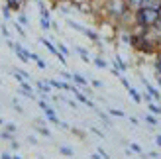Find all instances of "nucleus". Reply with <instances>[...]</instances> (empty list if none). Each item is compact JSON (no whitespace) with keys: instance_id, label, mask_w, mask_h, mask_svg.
<instances>
[{"instance_id":"nucleus-19","label":"nucleus","mask_w":161,"mask_h":159,"mask_svg":"<svg viewBox=\"0 0 161 159\" xmlns=\"http://www.w3.org/2000/svg\"><path fill=\"white\" fill-rule=\"evenodd\" d=\"M57 49H59L63 55H65V57H69V55H71V49H69L67 45H63V43H57Z\"/></svg>"},{"instance_id":"nucleus-20","label":"nucleus","mask_w":161,"mask_h":159,"mask_svg":"<svg viewBox=\"0 0 161 159\" xmlns=\"http://www.w3.org/2000/svg\"><path fill=\"white\" fill-rule=\"evenodd\" d=\"M36 130L42 134V136H45V138H51V132L47 130V128H43V126H36Z\"/></svg>"},{"instance_id":"nucleus-41","label":"nucleus","mask_w":161,"mask_h":159,"mask_svg":"<svg viewBox=\"0 0 161 159\" xmlns=\"http://www.w3.org/2000/svg\"><path fill=\"white\" fill-rule=\"evenodd\" d=\"M130 122H132V124H134V126H138V124H140V120H138V118H134V116H132V118H130Z\"/></svg>"},{"instance_id":"nucleus-28","label":"nucleus","mask_w":161,"mask_h":159,"mask_svg":"<svg viewBox=\"0 0 161 159\" xmlns=\"http://www.w3.org/2000/svg\"><path fill=\"white\" fill-rule=\"evenodd\" d=\"M59 75L63 79H67V81H73V73H67V71H59Z\"/></svg>"},{"instance_id":"nucleus-23","label":"nucleus","mask_w":161,"mask_h":159,"mask_svg":"<svg viewBox=\"0 0 161 159\" xmlns=\"http://www.w3.org/2000/svg\"><path fill=\"white\" fill-rule=\"evenodd\" d=\"M108 114H110V116H118V118H124V116H126L122 110H116V108H110V110H108Z\"/></svg>"},{"instance_id":"nucleus-17","label":"nucleus","mask_w":161,"mask_h":159,"mask_svg":"<svg viewBox=\"0 0 161 159\" xmlns=\"http://www.w3.org/2000/svg\"><path fill=\"white\" fill-rule=\"evenodd\" d=\"M6 4L10 6V10H20V8H22L20 0H6Z\"/></svg>"},{"instance_id":"nucleus-18","label":"nucleus","mask_w":161,"mask_h":159,"mask_svg":"<svg viewBox=\"0 0 161 159\" xmlns=\"http://www.w3.org/2000/svg\"><path fill=\"white\" fill-rule=\"evenodd\" d=\"M59 153H61V155H73L75 149L69 147V145H63V147H59Z\"/></svg>"},{"instance_id":"nucleus-27","label":"nucleus","mask_w":161,"mask_h":159,"mask_svg":"<svg viewBox=\"0 0 161 159\" xmlns=\"http://www.w3.org/2000/svg\"><path fill=\"white\" fill-rule=\"evenodd\" d=\"M36 65H37L39 69H42V71H43V69H47V63H45V61H43L42 57H37V61H36Z\"/></svg>"},{"instance_id":"nucleus-13","label":"nucleus","mask_w":161,"mask_h":159,"mask_svg":"<svg viewBox=\"0 0 161 159\" xmlns=\"http://www.w3.org/2000/svg\"><path fill=\"white\" fill-rule=\"evenodd\" d=\"M94 67L96 69H106L108 67V63H106V59H104V57H94Z\"/></svg>"},{"instance_id":"nucleus-24","label":"nucleus","mask_w":161,"mask_h":159,"mask_svg":"<svg viewBox=\"0 0 161 159\" xmlns=\"http://www.w3.org/2000/svg\"><path fill=\"white\" fill-rule=\"evenodd\" d=\"M126 2H128V6H130L132 10H136V8H140V2H142V0H126Z\"/></svg>"},{"instance_id":"nucleus-29","label":"nucleus","mask_w":161,"mask_h":159,"mask_svg":"<svg viewBox=\"0 0 161 159\" xmlns=\"http://www.w3.org/2000/svg\"><path fill=\"white\" fill-rule=\"evenodd\" d=\"M16 31H18V34H20L22 37H26V31H24V28H22V24H20V22L16 24Z\"/></svg>"},{"instance_id":"nucleus-7","label":"nucleus","mask_w":161,"mask_h":159,"mask_svg":"<svg viewBox=\"0 0 161 159\" xmlns=\"http://www.w3.org/2000/svg\"><path fill=\"white\" fill-rule=\"evenodd\" d=\"M142 83L146 85V89H147V92L151 94V96H153V100H159V98H161V94H159V90L155 89V86H151V85L146 81V79H142Z\"/></svg>"},{"instance_id":"nucleus-37","label":"nucleus","mask_w":161,"mask_h":159,"mask_svg":"<svg viewBox=\"0 0 161 159\" xmlns=\"http://www.w3.org/2000/svg\"><path fill=\"white\" fill-rule=\"evenodd\" d=\"M92 86L94 89H102V83L100 81H92Z\"/></svg>"},{"instance_id":"nucleus-31","label":"nucleus","mask_w":161,"mask_h":159,"mask_svg":"<svg viewBox=\"0 0 161 159\" xmlns=\"http://www.w3.org/2000/svg\"><path fill=\"white\" fill-rule=\"evenodd\" d=\"M0 31H2V36H4L6 39H8V37H10V31H8V28L4 26V24H2V26H0Z\"/></svg>"},{"instance_id":"nucleus-10","label":"nucleus","mask_w":161,"mask_h":159,"mask_svg":"<svg viewBox=\"0 0 161 159\" xmlns=\"http://www.w3.org/2000/svg\"><path fill=\"white\" fill-rule=\"evenodd\" d=\"M83 36H86L91 41H100V34H96V31H92V30H88V28H85V31H83Z\"/></svg>"},{"instance_id":"nucleus-6","label":"nucleus","mask_w":161,"mask_h":159,"mask_svg":"<svg viewBox=\"0 0 161 159\" xmlns=\"http://www.w3.org/2000/svg\"><path fill=\"white\" fill-rule=\"evenodd\" d=\"M140 6L142 8H151V10H159V8H161V0H142Z\"/></svg>"},{"instance_id":"nucleus-25","label":"nucleus","mask_w":161,"mask_h":159,"mask_svg":"<svg viewBox=\"0 0 161 159\" xmlns=\"http://www.w3.org/2000/svg\"><path fill=\"white\" fill-rule=\"evenodd\" d=\"M18 22L22 24V26H28V24H30V20H28V16H26V14H20V18H18Z\"/></svg>"},{"instance_id":"nucleus-1","label":"nucleus","mask_w":161,"mask_h":159,"mask_svg":"<svg viewBox=\"0 0 161 159\" xmlns=\"http://www.w3.org/2000/svg\"><path fill=\"white\" fill-rule=\"evenodd\" d=\"M159 20V10H151V8H136L134 10V26H143L151 28Z\"/></svg>"},{"instance_id":"nucleus-5","label":"nucleus","mask_w":161,"mask_h":159,"mask_svg":"<svg viewBox=\"0 0 161 159\" xmlns=\"http://www.w3.org/2000/svg\"><path fill=\"white\" fill-rule=\"evenodd\" d=\"M39 43H43V45L47 47V51H49L51 55H57V53H59L57 45H55V43H51V41H49V39H47V37H39Z\"/></svg>"},{"instance_id":"nucleus-32","label":"nucleus","mask_w":161,"mask_h":159,"mask_svg":"<svg viewBox=\"0 0 161 159\" xmlns=\"http://www.w3.org/2000/svg\"><path fill=\"white\" fill-rule=\"evenodd\" d=\"M130 151H134V153H142V147H140L138 144H132V145H130Z\"/></svg>"},{"instance_id":"nucleus-38","label":"nucleus","mask_w":161,"mask_h":159,"mask_svg":"<svg viewBox=\"0 0 161 159\" xmlns=\"http://www.w3.org/2000/svg\"><path fill=\"white\" fill-rule=\"evenodd\" d=\"M155 144H157V147H161V134H157V136H155Z\"/></svg>"},{"instance_id":"nucleus-15","label":"nucleus","mask_w":161,"mask_h":159,"mask_svg":"<svg viewBox=\"0 0 161 159\" xmlns=\"http://www.w3.org/2000/svg\"><path fill=\"white\" fill-rule=\"evenodd\" d=\"M75 51L80 55V59H83L85 63H88V61H91V57H88V51H85L83 47H79V45H77V47H75Z\"/></svg>"},{"instance_id":"nucleus-30","label":"nucleus","mask_w":161,"mask_h":159,"mask_svg":"<svg viewBox=\"0 0 161 159\" xmlns=\"http://www.w3.org/2000/svg\"><path fill=\"white\" fill-rule=\"evenodd\" d=\"M120 83H122L124 86H126V89H132V85H130V81H128V79L122 75V77H120Z\"/></svg>"},{"instance_id":"nucleus-26","label":"nucleus","mask_w":161,"mask_h":159,"mask_svg":"<svg viewBox=\"0 0 161 159\" xmlns=\"http://www.w3.org/2000/svg\"><path fill=\"white\" fill-rule=\"evenodd\" d=\"M0 138H2V140H8V141H12V140H14V138H12V132H8V130L0 134Z\"/></svg>"},{"instance_id":"nucleus-22","label":"nucleus","mask_w":161,"mask_h":159,"mask_svg":"<svg viewBox=\"0 0 161 159\" xmlns=\"http://www.w3.org/2000/svg\"><path fill=\"white\" fill-rule=\"evenodd\" d=\"M2 14H4V20H10V18H12V16H10V14H12V10H10V6H8V4H4V6H2Z\"/></svg>"},{"instance_id":"nucleus-4","label":"nucleus","mask_w":161,"mask_h":159,"mask_svg":"<svg viewBox=\"0 0 161 159\" xmlns=\"http://www.w3.org/2000/svg\"><path fill=\"white\" fill-rule=\"evenodd\" d=\"M43 112H45V118H47V120H49L51 124H55V126H59L61 122H59V118H57V114H55V110L53 108H49V106H47L45 110H43Z\"/></svg>"},{"instance_id":"nucleus-43","label":"nucleus","mask_w":161,"mask_h":159,"mask_svg":"<svg viewBox=\"0 0 161 159\" xmlns=\"http://www.w3.org/2000/svg\"><path fill=\"white\" fill-rule=\"evenodd\" d=\"M28 141H30V144H37V140H36L34 136H30V138H28Z\"/></svg>"},{"instance_id":"nucleus-9","label":"nucleus","mask_w":161,"mask_h":159,"mask_svg":"<svg viewBox=\"0 0 161 159\" xmlns=\"http://www.w3.org/2000/svg\"><path fill=\"white\" fill-rule=\"evenodd\" d=\"M49 85L53 86V89H59V90H71V85L69 83H61V81H55V79H51Z\"/></svg>"},{"instance_id":"nucleus-21","label":"nucleus","mask_w":161,"mask_h":159,"mask_svg":"<svg viewBox=\"0 0 161 159\" xmlns=\"http://www.w3.org/2000/svg\"><path fill=\"white\" fill-rule=\"evenodd\" d=\"M143 120H146V122L151 126V128H153V126H157V118H155V116H151V114H147L146 118H143Z\"/></svg>"},{"instance_id":"nucleus-44","label":"nucleus","mask_w":161,"mask_h":159,"mask_svg":"<svg viewBox=\"0 0 161 159\" xmlns=\"http://www.w3.org/2000/svg\"><path fill=\"white\" fill-rule=\"evenodd\" d=\"M57 2H71V4H73L75 0H57Z\"/></svg>"},{"instance_id":"nucleus-12","label":"nucleus","mask_w":161,"mask_h":159,"mask_svg":"<svg viewBox=\"0 0 161 159\" xmlns=\"http://www.w3.org/2000/svg\"><path fill=\"white\" fill-rule=\"evenodd\" d=\"M114 67L120 71V73H124V71L128 69V65H126V63L122 61V57H120V55H116V57H114Z\"/></svg>"},{"instance_id":"nucleus-35","label":"nucleus","mask_w":161,"mask_h":159,"mask_svg":"<svg viewBox=\"0 0 161 159\" xmlns=\"http://www.w3.org/2000/svg\"><path fill=\"white\" fill-rule=\"evenodd\" d=\"M91 132H92V134H96V136H98V138H102V136H104V134H102L100 130H96V128H91Z\"/></svg>"},{"instance_id":"nucleus-46","label":"nucleus","mask_w":161,"mask_h":159,"mask_svg":"<svg viewBox=\"0 0 161 159\" xmlns=\"http://www.w3.org/2000/svg\"><path fill=\"white\" fill-rule=\"evenodd\" d=\"M0 124H4V120H2V118H0Z\"/></svg>"},{"instance_id":"nucleus-3","label":"nucleus","mask_w":161,"mask_h":159,"mask_svg":"<svg viewBox=\"0 0 161 159\" xmlns=\"http://www.w3.org/2000/svg\"><path fill=\"white\" fill-rule=\"evenodd\" d=\"M14 53L18 55V59H20V61H24V63H28V61L31 59V51L22 49V45H18V43H16V47H14Z\"/></svg>"},{"instance_id":"nucleus-14","label":"nucleus","mask_w":161,"mask_h":159,"mask_svg":"<svg viewBox=\"0 0 161 159\" xmlns=\"http://www.w3.org/2000/svg\"><path fill=\"white\" fill-rule=\"evenodd\" d=\"M147 110H149L151 114H161V106H157V104H155V100L147 102Z\"/></svg>"},{"instance_id":"nucleus-45","label":"nucleus","mask_w":161,"mask_h":159,"mask_svg":"<svg viewBox=\"0 0 161 159\" xmlns=\"http://www.w3.org/2000/svg\"><path fill=\"white\" fill-rule=\"evenodd\" d=\"M157 85H159V86H161V77H157Z\"/></svg>"},{"instance_id":"nucleus-39","label":"nucleus","mask_w":161,"mask_h":159,"mask_svg":"<svg viewBox=\"0 0 161 159\" xmlns=\"http://www.w3.org/2000/svg\"><path fill=\"white\" fill-rule=\"evenodd\" d=\"M98 118H102V120H106V122H108V116L104 114V112H98ZM108 124H110V122H108Z\"/></svg>"},{"instance_id":"nucleus-42","label":"nucleus","mask_w":161,"mask_h":159,"mask_svg":"<svg viewBox=\"0 0 161 159\" xmlns=\"http://www.w3.org/2000/svg\"><path fill=\"white\" fill-rule=\"evenodd\" d=\"M10 145H12V149H18V147H20V144H18V141H14V140H12Z\"/></svg>"},{"instance_id":"nucleus-34","label":"nucleus","mask_w":161,"mask_h":159,"mask_svg":"<svg viewBox=\"0 0 161 159\" xmlns=\"http://www.w3.org/2000/svg\"><path fill=\"white\" fill-rule=\"evenodd\" d=\"M142 98H143V100H146V102H151V100H153V96H151V94H149V92H146V94H142Z\"/></svg>"},{"instance_id":"nucleus-8","label":"nucleus","mask_w":161,"mask_h":159,"mask_svg":"<svg viewBox=\"0 0 161 159\" xmlns=\"http://www.w3.org/2000/svg\"><path fill=\"white\" fill-rule=\"evenodd\" d=\"M75 96H77V100L80 102V104H86L88 108H92V110H94V102H92V100H88L85 94H80V90H77V92H75Z\"/></svg>"},{"instance_id":"nucleus-47","label":"nucleus","mask_w":161,"mask_h":159,"mask_svg":"<svg viewBox=\"0 0 161 159\" xmlns=\"http://www.w3.org/2000/svg\"><path fill=\"white\" fill-rule=\"evenodd\" d=\"M159 18H161V8H159Z\"/></svg>"},{"instance_id":"nucleus-33","label":"nucleus","mask_w":161,"mask_h":159,"mask_svg":"<svg viewBox=\"0 0 161 159\" xmlns=\"http://www.w3.org/2000/svg\"><path fill=\"white\" fill-rule=\"evenodd\" d=\"M6 130L14 134V132H16V130H18V128H16V124H12V122H10V124H6Z\"/></svg>"},{"instance_id":"nucleus-2","label":"nucleus","mask_w":161,"mask_h":159,"mask_svg":"<svg viewBox=\"0 0 161 159\" xmlns=\"http://www.w3.org/2000/svg\"><path fill=\"white\" fill-rule=\"evenodd\" d=\"M128 10H130V6H128L126 0H104V12H106V16H110L116 24Z\"/></svg>"},{"instance_id":"nucleus-36","label":"nucleus","mask_w":161,"mask_h":159,"mask_svg":"<svg viewBox=\"0 0 161 159\" xmlns=\"http://www.w3.org/2000/svg\"><path fill=\"white\" fill-rule=\"evenodd\" d=\"M155 71H157V73L161 75V61H159V59L155 61Z\"/></svg>"},{"instance_id":"nucleus-16","label":"nucleus","mask_w":161,"mask_h":159,"mask_svg":"<svg viewBox=\"0 0 161 159\" xmlns=\"http://www.w3.org/2000/svg\"><path fill=\"white\" fill-rule=\"evenodd\" d=\"M128 92H130V96H132L134 102H142V100H143V98H142V94L136 90V89H128Z\"/></svg>"},{"instance_id":"nucleus-40","label":"nucleus","mask_w":161,"mask_h":159,"mask_svg":"<svg viewBox=\"0 0 161 159\" xmlns=\"http://www.w3.org/2000/svg\"><path fill=\"white\" fill-rule=\"evenodd\" d=\"M98 153H100V157H108V153H106V151H104V149H102V147H98Z\"/></svg>"},{"instance_id":"nucleus-11","label":"nucleus","mask_w":161,"mask_h":159,"mask_svg":"<svg viewBox=\"0 0 161 159\" xmlns=\"http://www.w3.org/2000/svg\"><path fill=\"white\" fill-rule=\"evenodd\" d=\"M73 83H77L79 86H86L88 85V79H85L80 73H73Z\"/></svg>"}]
</instances>
